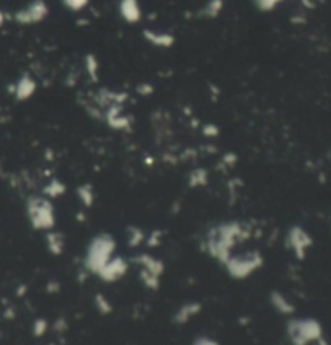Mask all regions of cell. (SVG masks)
I'll return each mask as SVG.
<instances>
[{
  "mask_svg": "<svg viewBox=\"0 0 331 345\" xmlns=\"http://www.w3.org/2000/svg\"><path fill=\"white\" fill-rule=\"evenodd\" d=\"M286 332L292 345H309L321 339V326L315 320H289Z\"/></svg>",
  "mask_w": 331,
  "mask_h": 345,
  "instance_id": "cell-6",
  "label": "cell"
},
{
  "mask_svg": "<svg viewBox=\"0 0 331 345\" xmlns=\"http://www.w3.org/2000/svg\"><path fill=\"white\" fill-rule=\"evenodd\" d=\"M45 245H47V250H49L52 255H62L63 250H65L63 236L60 234V232L53 231V229L47 231V234H45Z\"/></svg>",
  "mask_w": 331,
  "mask_h": 345,
  "instance_id": "cell-15",
  "label": "cell"
},
{
  "mask_svg": "<svg viewBox=\"0 0 331 345\" xmlns=\"http://www.w3.org/2000/svg\"><path fill=\"white\" fill-rule=\"evenodd\" d=\"M84 67H86V73L91 78V81L96 82L99 79V71H100V65H99V60L96 55L88 53L86 57H84Z\"/></svg>",
  "mask_w": 331,
  "mask_h": 345,
  "instance_id": "cell-19",
  "label": "cell"
},
{
  "mask_svg": "<svg viewBox=\"0 0 331 345\" xmlns=\"http://www.w3.org/2000/svg\"><path fill=\"white\" fill-rule=\"evenodd\" d=\"M201 311H202V303L201 302L189 300V302H184V303H181L178 306V310L175 311L172 321L176 326H184L191 320H194Z\"/></svg>",
  "mask_w": 331,
  "mask_h": 345,
  "instance_id": "cell-10",
  "label": "cell"
},
{
  "mask_svg": "<svg viewBox=\"0 0 331 345\" xmlns=\"http://www.w3.org/2000/svg\"><path fill=\"white\" fill-rule=\"evenodd\" d=\"M7 20H8V15H7L5 12L0 10V27H2V26L7 23Z\"/></svg>",
  "mask_w": 331,
  "mask_h": 345,
  "instance_id": "cell-30",
  "label": "cell"
},
{
  "mask_svg": "<svg viewBox=\"0 0 331 345\" xmlns=\"http://www.w3.org/2000/svg\"><path fill=\"white\" fill-rule=\"evenodd\" d=\"M268 300H270V305L273 306V308L281 315H292L294 313V305H292L288 300V297L285 294H281L280 291H273L268 295Z\"/></svg>",
  "mask_w": 331,
  "mask_h": 345,
  "instance_id": "cell-14",
  "label": "cell"
},
{
  "mask_svg": "<svg viewBox=\"0 0 331 345\" xmlns=\"http://www.w3.org/2000/svg\"><path fill=\"white\" fill-rule=\"evenodd\" d=\"M189 185L191 187H204V185H207V182H209V173H207V170H204V168H196V170H192L191 173H189Z\"/></svg>",
  "mask_w": 331,
  "mask_h": 345,
  "instance_id": "cell-18",
  "label": "cell"
},
{
  "mask_svg": "<svg viewBox=\"0 0 331 345\" xmlns=\"http://www.w3.org/2000/svg\"><path fill=\"white\" fill-rule=\"evenodd\" d=\"M47 329H49V323H47L44 318H37L33 324V334L36 337H42V335L47 332Z\"/></svg>",
  "mask_w": 331,
  "mask_h": 345,
  "instance_id": "cell-25",
  "label": "cell"
},
{
  "mask_svg": "<svg viewBox=\"0 0 331 345\" xmlns=\"http://www.w3.org/2000/svg\"><path fill=\"white\" fill-rule=\"evenodd\" d=\"M126 237H128V245L132 247V248H136L139 247L141 244H144L146 242V232L137 228V226H129L128 231H126Z\"/></svg>",
  "mask_w": 331,
  "mask_h": 345,
  "instance_id": "cell-20",
  "label": "cell"
},
{
  "mask_svg": "<svg viewBox=\"0 0 331 345\" xmlns=\"http://www.w3.org/2000/svg\"><path fill=\"white\" fill-rule=\"evenodd\" d=\"M37 89L36 81L30 76V74H23V76L13 84V96L16 100L24 102L27 99H31L34 96V92Z\"/></svg>",
  "mask_w": 331,
  "mask_h": 345,
  "instance_id": "cell-12",
  "label": "cell"
},
{
  "mask_svg": "<svg viewBox=\"0 0 331 345\" xmlns=\"http://www.w3.org/2000/svg\"><path fill=\"white\" fill-rule=\"evenodd\" d=\"M137 92L143 96H147V94H152L154 92V87L150 86V84H141V86L137 87Z\"/></svg>",
  "mask_w": 331,
  "mask_h": 345,
  "instance_id": "cell-29",
  "label": "cell"
},
{
  "mask_svg": "<svg viewBox=\"0 0 331 345\" xmlns=\"http://www.w3.org/2000/svg\"><path fill=\"white\" fill-rule=\"evenodd\" d=\"M225 8V0H207V4L202 7L201 15L207 20H215L218 18Z\"/></svg>",
  "mask_w": 331,
  "mask_h": 345,
  "instance_id": "cell-16",
  "label": "cell"
},
{
  "mask_svg": "<svg viewBox=\"0 0 331 345\" xmlns=\"http://www.w3.org/2000/svg\"><path fill=\"white\" fill-rule=\"evenodd\" d=\"M160 237H162V232H160V231H155V232H152V234H150V236H147V237H146V244H147V245H152V247H155V245H158V244H160Z\"/></svg>",
  "mask_w": 331,
  "mask_h": 345,
  "instance_id": "cell-28",
  "label": "cell"
},
{
  "mask_svg": "<svg viewBox=\"0 0 331 345\" xmlns=\"http://www.w3.org/2000/svg\"><path fill=\"white\" fill-rule=\"evenodd\" d=\"M94 303H96V308L100 315H110L113 311V306L110 303V300L102 294H97L96 298H94Z\"/></svg>",
  "mask_w": 331,
  "mask_h": 345,
  "instance_id": "cell-22",
  "label": "cell"
},
{
  "mask_svg": "<svg viewBox=\"0 0 331 345\" xmlns=\"http://www.w3.org/2000/svg\"><path fill=\"white\" fill-rule=\"evenodd\" d=\"M137 266L139 281L149 291H157L162 284V274L165 271V265L162 260L150 254H137L132 258Z\"/></svg>",
  "mask_w": 331,
  "mask_h": 345,
  "instance_id": "cell-5",
  "label": "cell"
},
{
  "mask_svg": "<svg viewBox=\"0 0 331 345\" xmlns=\"http://www.w3.org/2000/svg\"><path fill=\"white\" fill-rule=\"evenodd\" d=\"M26 214L36 231H50L55 228V207L45 195H33L26 200Z\"/></svg>",
  "mask_w": 331,
  "mask_h": 345,
  "instance_id": "cell-4",
  "label": "cell"
},
{
  "mask_svg": "<svg viewBox=\"0 0 331 345\" xmlns=\"http://www.w3.org/2000/svg\"><path fill=\"white\" fill-rule=\"evenodd\" d=\"M65 191H66V187H65V184L62 181H59V179H50L49 182L45 184V187L42 191V195H45L47 199L52 200V199H59L60 195L65 194Z\"/></svg>",
  "mask_w": 331,
  "mask_h": 345,
  "instance_id": "cell-17",
  "label": "cell"
},
{
  "mask_svg": "<svg viewBox=\"0 0 331 345\" xmlns=\"http://www.w3.org/2000/svg\"><path fill=\"white\" fill-rule=\"evenodd\" d=\"M47 16H49V5L45 0H31L26 7L15 12L13 20L21 26H33L42 23Z\"/></svg>",
  "mask_w": 331,
  "mask_h": 345,
  "instance_id": "cell-7",
  "label": "cell"
},
{
  "mask_svg": "<svg viewBox=\"0 0 331 345\" xmlns=\"http://www.w3.org/2000/svg\"><path fill=\"white\" fill-rule=\"evenodd\" d=\"M91 0H62V4L68 8L70 12H82L89 5Z\"/></svg>",
  "mask_w": 331,
  "mask_h": 345,
  "instance_id": "cell-24",
  "label": "cell"
},
{
  "mask_svg": "<svg viewBox=\"0 0 331 345\" xmlns=\"http://www.w3.org/2000/svg\"><path fill=\"white\" fill-rule=\"evenodd\" d=\"M202 133H204V136H207V137H215V136H218V128H216L215 124H212V123H207V124H204L202 126Z\"/></svg>",
  "mask_w": 331,
  "mask_h": 345,
  "instance_id": "cell-27",
  "label": "cell"
},
{
  "mask_svg": "<svg viewBox=\"0 0 331 345\" xmlns=\"http://www.w3.org/2000/svg\"><path fill=\"white\" fill-rule=\"evenodd\" d=\"M252 236V226L241 219H226L210 226L202 239V248L212 260L223 265L234 248Z\"/></svg>",
  "mask_w": 331,
  "mask_h": 345,
  "instance_id": "cell-1",
  "label": "cell"
},
{
  "mask_svg": "<svg viewBox=\"0 0 331 345\" xmlns=\"http://www.w3.org/2000/svg\"><path fill=\"white\" fill-rule=\"evenodd\" d=\"M191 345H220V342L210 337V335H197V337L191 342Z\"/></svg>",
  "mask_w": 331,
  "mask_h": 345,
  "instance_id": "cell-26",
  "label": "cell"
},
{
  "mask_svg": "<svg viewBox=\"0 0 331 345\" xmlns=\"http://www.w3.org/2000/svg\"><path fill=\"white\" fill-rule=\"evenodd\" d=\"M265 258L259 250H247L241 254H233L230 258L222 265L226 274L236 281H244L255 274L263 266Z\"/></svg>",
  "mask_w": 331,
  "mask_h": 345,
  "instance_id": "cell-3",
  "label": "cell"
},
{
  "mask_svg": "<svg viewBox=\"0 0 331 345\" xmlns=\"http://www.w3.org/2000/svg\"><path fill=\"white\" fill-rule=\"evenodd\" d=\"M128 269H129V262L125 257L113 255L110 258V262L97 273V277L100 279L102 283H107V284L118 283V281H121V279L126 276Z\"/></svg>",
  "mask_w": 331,
  "mask_h": 345,
  "instance_id": "cell-8",
  "label": "cell"
},
{
  "mask_svg": "<svg viewBox=\"0 0 331 345\" xmlns=\"http://www.w3.org/2000/svg\"><path fill=\"white\" fill-rule=\"evenodd\" d=\"M117 250V240L113 239L112 234L108 232H99L94 236L84 252L82 265L88 271L94 276H97V273L105 266L110 258L115 255Z\"/></svg>",
  "mask_w": 331,
  "mask_h": 345,
  "instance_id": "cell-2",
  "label": "cell"
},
{
  "mask_svg": "<svg viewBox=\"0 0 331 345\" xmlns=\"http://www.w3.org/2000/svg\"><path fill=\"white\" fill-rule=\"evenodd\" d=\"M118 13L125 23L136 24L141 21V18H143V8H141L139 0H120Z\"/></svg>",
  "mask_w": 331,
  "mask_h": 345,
  "instance_id": "cell-11",
  "label": "cell"
},
{
  "mask_svg": "<svg viewBox=\"0 0 331 345\" xmlns=\"http://www.w3.org/2000/svg\"><path fill=\"white\" fill-rule=\"evenodd\" d=\"M76 194H78V199L81 200V203L84 205V207H92L94 205V200H96V192H94L92 185L81 184L76 189Z\"/></svg>",
  "mask_w": 331,
  "mask_h": 345,
  "instance_id": "cell-21",
  "label": "cell"
},
{
  "mask_svg": "<svg viewBox=\"0 0 331 345\" xmlns=\"http://www.w3.org/2000/svg\"><path fill=\"white\" fill-rule=\"evenodd\" d=\"M283 2H285V0H254V5L257 7L260 12L267 13V12H273Z\"/></svg>",
  "mask_w": 331,
  "mask_h": 345,
  "instance_id": "cell-23",
  "label": "cell"
},
{
  "mask_svg": "<svg viewBox=\"0 0 331 345\" xmlns=\"http://www.w3.org/2000/svg\"><path fill=\"white\" fill-rule=\"evenodd\" d=\"M143 37L157 49H170L175 45V36L165 33V31H155V29H144L143 31Z\"/></svg>",
  "mask_w": 331,
  "mask_h": 345,
  "instance_id": "cell-13",
  "label": "cell"
},
{
  "mask_svg": "<svg viewBox=\"0 0 331 345\" xmlns=\"http://www.w3.org/2000/svg\"><path fill=\"white\" fill-rule=\"evenodd\" d=\"M285 242H286V247L292 252V254H294V257L304 258L307 248L312 244V239L300 226H292L288 231Z\"/></svg>",
  "mask_w": 331,
  "mask_h": 345,
  "instance_id": "cell-9",
  "label": "cell"
}]
</instances>
